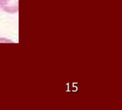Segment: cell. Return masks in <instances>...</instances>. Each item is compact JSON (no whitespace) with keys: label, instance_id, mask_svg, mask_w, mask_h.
I'll list each match as a JSON object with an SVG mask.
<instances>
[{"label":"cell","instance_id":"6da1fadb","mask_svg":"<svg viewBox=\"0 0 122 110\" xmlns=\"http://www.w3.org/2000/svg\"><path fill=\"white\" fill-rule=\"evenodd\" d=\"M0 7L6 12L16 13L19 9V0H0Z\"/></svg>","mask_w":122,"mask_h":110}]
</instances>
